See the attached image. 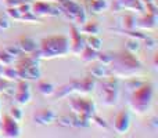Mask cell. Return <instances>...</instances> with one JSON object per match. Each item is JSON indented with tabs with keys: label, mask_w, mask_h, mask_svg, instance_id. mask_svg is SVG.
Returning <instances> with one entry per match:
<instances>
[{
	"label": "cell",
	"mask_w": 158,
	"mask_h": 138,
	"mask_svg": "<svg viewBox=\"0 0 158 138\" xmlns=\"http://www.w3.org/2000/svg\"><path fill=\"white\" fill-rule=\"evenodd\" d=\"M142 2H143V4H147V3H153L156 0H142Z\"/></svg>",
	"instance_id": "ab89813d"
},
{
	"label": "cell",
	"mask_w": 158,
	"mask_h": 138,
	"mask_svg": "<svg viewBox=\"0 0 158 138\" xmlns=\"http://www.w3.org/2000/svg\"><path fill=\"white\" fill-rule=\"evenodd\" d=\"M56 119H57V113L50 108L39 109V111L33 115V120H35V123H38V124H44V126L52 124V123L56 122Z\"/></svg>",
	"instance_id": "8fae6325"
},
{
	"label": "cell",
	"mask_w": 158,
	"mask_h": 138,
	"mask_svg": "<svg viewBox=\"0 0 158 138\" xmlns=\"http://www.w3.org/2000/svg\"><path fill=\"white\" fill-rule=\"evenodd\" d=\"M114 57H115V55L112 54V53H110V51L97 53V60H96V61H98L100 64L108 66V65H111V64H112V61H114Z\"/></svg>",
	"instance_id": "603a6c76"
},
{
	"label": "cell",
	"mask_w": 158,
	"mask_h": 138,
	"mask_svg": "<svg viewBox=\"0 0 158 138\" xmlns=\"http://www.w3.org/2000/svg\"><path fill=\"white\" fill-rule=\"evenodd\" d=\"M87 21V14H86V10L83 7H81L78 10V13L75 14V18H74V22L78 25H83L85 22Z\"/></svg>",
	"instance_id": "484cf974"
},
{
	"label": "cell",
	"mask_w": 158,
	"mask_h": 138,
	"mask_svg": "<svg viewBox=\"0 0 158 138\" xmlns=\"http://www.w3.org/2000/svg\"><path fill=\"white\" fill-rule=\"evenodd\" d=\"M56 122L63 127H72V115H64L56 119Z\"/></svg>",
	"instance_id": "4316f807"
},
{
	"label": "cell",
	"mask_w": 158,
	"mask_h": 138,
	"mask_svg": "<svg viewBox=\"0 0 158 138\" xmlns=\"http://www.w3.org/2000/svg\"><path fill=\"white\" fill-rule=\"evenodd\" d=\"M143 41H144L146 49H148V50H154L157 47V40L156 39H153L151 36H148V35L143 39Z\"/></svg>",
	"instance_id": "e575fe53"
},
{
	"label": "cell",
	"mask_w": 158,
	"mask_h": 138,
	"mask_svg": "<svg viewBox=\"0 0 158 138\" xmlns=\"http://www.w3.org/2000/svg\"><path fill=\"white\" fill-rule=\"evenodd\" d=\"M96 80H97V79H94L92 75H87L86 77H83L82 80H78L77 91L81 93V94H85V95L90 94V93L94 90L96 84H97V81H96Z\"/></svg>",
	"instance_id": "7c38bea8"
},
{
	"label": "cell",
	"mask_w": 158,
	"mask_h": 138,
	"mask_svg": "<svg viewBox=\"0 0 158 138\" xmlns=\"http://www.w3.org/2000/svg\"><path fill=\"white\" fill-rule=\"evenodd\" d=\"M33 14L36 17H58L63 14V10H61L60 6H53L50 3L44 2V0H39L31 8Z\"/></svg>",
	"instance_id": "8992f818"
},
{
	"label": "cell",
	"mask_w": 158,
	"mask_h": 138,
	"mask_svg": "<svg viewBox=\"0 0 158 138\" xmlns=\"http://www.w3.org/2000/svg\"><path fill=\"white\" fill-rule=\"evenodd\" d=\"M126 79H128V80L125 81V86H126V89L132 93H133L135 90H137L143 83H144V81H140V80H137L136 77H132V76L131 77H126Z\"/></svg>",
	"instance_id": "d4e9b609"
},
{
	"label": "cell",
	"mask_w": 158,
	"mask_h": 138,
	"mask_svg": "<svg viewBox=\"0 0 158 138\" xmlns=\"http://www.w3.org/2000/svg\"><path fill=\"white\" fill-rule=\"evenodd\" d=\"M139 47H140V43L137 39L131 37L126 41V51H129V53H136L139 50Z\"/></svg>",
	"instance_id": "83f0119b"
},
{
	"label": "cell",
	"mask_w": 158,
	"mask_h": 138,
	"mask_svg": "<svg viewBox=\"0 0 158 138\" xmlns=\"http://www.w3.org/2000/svg\"><path fill=\"white\" fill-rule=\"evenodd\" d=\"M90 120H92V122L94 123L96 126H98V127H100V128H104V130H107V128H108V123H107L106 120L103 119V117L97 116V115H96V113L93 115V116H92V119H90Z\"/></svg>",
	"instance_id": "f546056e"
},
{
	"label": "cell",
	"mask_w": 158,
	"mask_h": 138,
	"mask_svg": "<svg viewBox=\"0 0 158 138\" xmlns=\"http://www.w3.org/2000/svg\"><path fill=\"white\" fill-rule=\"evenodd\" d=\"M154 98V87L151 83H143L137 90H135L132 94L131 100V106L133 111H136L137 113H144L146 111H148L151 102Z\"/></svg>",
	"instance_id": "3957f363"
},
{
	"label": "cell",
	"mask_w": 158,
	"mask_h": 138,
	"mask_svg": "<svg viewBox=\"0 0 158 138\" xmlns=\"http://www.w3.org/2000/svg\"><path fill=\"white\" fill-rule=\"evenodd\" d=\"M18 2H19V3H21V4H22V3H27V2H28V0H18Z\"/></svg>",
	"instance_id": "60d3db41"
},
{
	"label": "cell",
	"mask_w": 158,
	"mask_h": 138,
	"mask_svg": "<svg viewBox=\"0 0 158 138\" xmlns=\"http://www.w3.org/2000/svg\"><path fill=\"white\" fill-rule=\"evenodd\" d=\"M100 30H101V28L97 22H87L86 21L83 24V26H82L81 32L86 33V35H98Z\"/></svg>",
	"instance_id": "ffe728a7"
},
{
	"label": "cell",
	"mask_w": 158,
	"mask_h": 138,
	"mask_svg": "<svg viewBox=\"0 0 158 138\" xmlns=\"http://www.w3.org/2000/svg\"><path fill=\"white\" fill-rule=\"evenodd\" d=\"M111 65L114 66L112 69H110L111 73L115 76H119V77H131V76L140 73L143 69L142 62L137 60L133 53L129 51H123L115 55Z\"/></svg>",
	"instance_id": "7a4b0ae2"
},
{
	"label": "cell",
	"mask_w": 158,
	"mask_h": 138,
	"mask_svg": "<svg viewBox=\"0 0 158 138\" xmlns=\"http://www.w3.org/2000/svg\"><path fill=\"white\" fill-rule=\"evenodd\" d=\"M77 89H78V80H71L69 83H65L63 86H60L57 89L56 87V91L53 95H56V98H65V97H69V94L72 93H77Z\"/></svg>",
	"instance_id": "4fadbf2b"
},
{
	"label": "cell",
	"mask_w": 158,
	"mask_h": 138,
	"mask_svg": "<svg viewBox=\"0 0 158 138\" xmlns=\"http://www.w3.org/2000/svg\"><path fill=\"white\" fill-rule=\"evenodd\" d=\"M2 77H4V79H7V80H10V81H13V80H19V77H18V72H17V68L15 66H10V65H6V66H3V70H2Z\"/></svg>",
	"instance_id": "d6986e66"
},
{
	"label": "cell",
	"mask_w": 158,
	"mask_h": 138,
	"mask_svg": "<svg viewBox=\"0 0 158 138\" xmlns=\"http://www.w3.org/2000/svg\"><path fill=\"white\" fill-rule=\"evenodd\" d=\"M101 44H103V41L97 35H89V37L86 39V46L96 50V51H100Z\"/></svg>",
	"instance_id": "7402d4cb"
},
{
	"label": "cell",
	"mask_w": 158,
	"mask_h": 138,
	"mask_svg": "<svg viewBox=\"0 0 158 138\" xmlns=\"http://www.w3.org/2000/svg\"><path fill=\"white\" fill-rule=\"evenodd\" d=\"M10 86H13V83H11L10 80H7V79H4V77L0 76V93H3L6 89H8Z\"/></svg>",
	"instance_id": "8d00e7d4"
},
{
	"label": "cell",
	"mask_w": 158,
	"mask_h": 138,
	"mask_svg": "<svg viewBox=\"0 0 158 138\" xmlns=\"http://www.w3.org/2000/svg\"><path fill=\"white\" fill-rule=\"evenodd\" d=\"M2 70H3V65L0 64V75H2Z\"/></svg>",
	"instance_id": "b9f144b4"
},
{
	"label": "cell",
	"mask_w": 158,
	"mask_h": 138,
	"mask_svg": "<svg viewBox=\"0 0 158 138\" xmlns=\"http://www.w3.org/2000/svg\"><path fill=\"white\" fill-rule=\"evenodd\" d=\"M101 98H103L104 105L111 106L115 105L119 98V86L118 80L114 76H106L101 80Z\"/></svg>",
	"instance_id": "277c9868"
},
{
	"label": "cell",
	"mask_w": 158,
	"mask_h": 138,
	"mask_svg": "<svg viewBox=\"0 0 158 138\" xmlns=\"http://www.w3.org/2000/svg\"><path fill=\"white\" fill-rule=\"evenodd\" d=\"M13 62H14L13 55H10L6 50L0 51V64H2V65H11Z\"/></svg>",
	"instance_id": "f1b7e54d"
},
{
	"label": "cell",
	"mask_w": 158,
	"mask_h": 138,
	"mask_svg": "<svg viewBox=\"0 0 158 138\" xmlns=\"http://www.w3.org/2000/svg\"><path fill=\"white\" fill-rule=\"evenodd\" d=\"M97 53L98 51H96V50H93V49H90V47L86 46L83 49V51L81 53V58L83 62H93V61L97 60Z\"/></svg>",
	"instance_id": "44dd1931"
},
{
	"label": "cell",
	"mask_w": 158,
	"mask_h": 138,
	"mask_svg": "<svg viewBox=\"0 0 158 138\" xmlns=\"http://www.w3.org/2000/svg\"><path fill=\"white\" fill-rule=\"evenodd\" d=\"M4 50H6V51H7L10 55H13L14 58H15V57H19V55L22 54L21 50H19V47H18V44H11V46H7Z\"/></svg>",
	"instance_id": "d6a6232c"
},
{
	"label": "cell",
	"mask_w": 158,
	"mask_h": 138,
	"mask_svg": "<svg viewBox=\"0 0 158 138\" xmlns=\"http://www.w3.org/2000/svg\"><path fill=\"white\" fill-rule=\"evenodd\" d=\"M110 7L107 0H86V10L92 14H98L106 11Z\"/></svg>",
	"instance_id": "9a60e30c"
},
{
	"label": "cell",
	"mask_w": 158,
	"mask_h": 138,
	"mask_svg": "<svg viewBox=\"0 0 158 138\" xmlns=\"http://www.w3.org/2000/svg\"><path fill=\"white\" fill-rule=\"evenodd\" d=\"M0 130H2L3 136L8 138H17L21 136V128L17 120H14L10 115H4L2 117V124H0Z\"/></svg>",
	"instance_id": "52a82bcc"
},
{
	"label": "cell",
	"mask_w": 158,
	"mask_h": 138,
	"mask_svg": "<svg viewBox=\"0 0 158 138\" xmlns=\"http://www.w3.org/2000/svg\"><path fill=\"white\" fill-rule=\"evenodd\" d=\"M69 108H71L72 113L75 115H83V116L92 119V116L96 113V104L92 100H87V98H69L68 101Z\"/></svg>",
	"instance_id": "5b68a950"
},
{
	"label": "cell",
	"mask_w": 158,
	"mask_h": 138,
	"mask_svg": "<svg viewBox=\"0 0 158 138\" xmlns=\"http://www.w3.org/2000/svg\"><path fill=\"white\" fill-rule=\"evenodd\" d=\"M112 10L114 11L123 10V2L122 0H114V3H112Z\"/></svg>",
	"instance_id": "74e56055"
},
{
	"label": "cell",
	"mask_w": 158,
	"mask_h": 138,
	"mask_svg": "<svg viewBox=\"0 0 158 138\" xmlns=\"http://www.w3.org/2000/svg\"><path fill=\"white\" fill-rule=\"evenodd\" d=\"M7 15L10 18L15 19V21H19L21 19V11L18 10V7H7Z\"/></svg>",
	"instance_id": "4dcf8cb0"
},
{
	"label": "cell",
	"mask_w": 158,
	"mask_h": 138,
	"mask_svg": "<svg viewBox=\"0 0 158 138\" xmlns=\"http://www.w3.org/2000/svg\"><path fill=\"white\" fill-rule=\"evenodd\" d=\"M31 8H32V6L29 4V3H22V4H19L18 6V10L21 11V14H24V13H28V11H31Z\"/></svg>",
	"instance_id": "f35d334b"
},
{
	"label": "cell",
	"mask_w": 158,
	"mask_h": 138,
	"mask_svg": "<svg viewBox=\"0 0 158 138\" xmlns=\"http://www.w3.org/2000/svg\"><path fill=\"white\" fill-rule=\"evenodd\" d=\"M10 25H11V22L7 17L0 15V30H7L10 28Z\"/></svg>",
	"instance_id": "d590c367"
},
{
	"label": "cell",
	"mask_w": 158,
	"mask_h": 138,
	"mask_svg": "<svg viewBox=\"0 0 158 138\" xmlns=\"http://www.w3.org/2000/svg\"><path fill=\"white\" fill-rule=\"evenodd\" d=\"M0 109H2V100H0ZM0 115H2V113H0Z\"/></svg>",
	"instance_id": "ee69618b"
},
{
	"label": "cell",
	"mask_w": 158,
	"mask_h": 138,
	"mask_svg": "<svg viewBox=\"0 0 158 138\" xmlns=\"http://www.w3.org/2000/svg\"><path fill=\"white\" fill-rule=\"evenodd\" d=\"M31 98H32V93H31L29 84L25 80L19 79L18 84H17V87H15V91H14L13 100L15 101L18 105H27V104H29Z\"/></svg>",
	"instance_id": "ba28073f"
},
{
	"label": "cell",
	"mask_w": 158,
	"mask_h": 138,
	"mask_svg": "<svg viewBox=\"0 0 158 138\" xmlns=\"http://www.w3.org/2000/svg\"><path fill=\"white\" fill-rule=\"evenodd\" d=\"M8 115H10L14 120H17V122H21V119H22V111L19 106H11L10 113Z\"/></svg>",
	"instance_id": "1f68e13d"
},
{
	"label": "cell",
	"mask_w": 158,
	"mask_h": 138,
	"mask_svg": "<svg viewBox=\"0 0 158 138\" xmlns=\"http://www.w3.org/2000/svg\"><path fill=\"white\" fill-rule=\"evenodd\" d=\"M123 2V4H125V3H128V2H131V0H122Z\"/></svg>",
	"instance_id": "7bdbcfd3"
},
{
	"label": "cell",
	"mask_w": 158,
	"mask_h": 138,
	"mask_svg": "<svg viewBox=\"0 0 158 138\" xmlns=\"http://www.w3.org/2000/svg\"><path fill=\"white\" fill-rule=\"evenodd\" d=\"M136 26L142 28V29L154 30L157 28V14L147 13V15L143 17L142 19H139V22H136Z\"/></svg>",
	"instance_id": "2e32d148"
},
{
	"label": "cell",
	"mask_w": 158,
	"mask_h": 138,
	"mask_svg": "<svg viewBox=\"0 0 158 138\" xmlns=\"http://www.w3.org/2000/svg\"><path fill=\"white\" fill-rule=\"evenodd\" d=\"M89 75H92L94 79H103L106 76L111 75V70L107 65H103V64H96V65H92L89 68Z\"/></svg>",
	"instance_id": "e0dca14e"
},
{
	"label": "cell",
	"mask_w": 158,
	"mask_h": 138,
	"mask_svg": "<svg viewBox=\"0 0 158 138\" xmlns=\"http://www.w3.org/2000/svg\"><path fill=\"white\" fill-rule=\"evenodd\" d=\"M19 21H25V22H39V18L32 13V11H28V13H24L21 15V19Z\"/></svg>",
	"instance_id": "836d02e7"
},
{
	"label": "cell",
	"mask_w": 158,
	"mask_h": 138,
	"mask_svg": "<svg viewBox=\"0 0 158 138\" xmlns=\"http://www.w3.org/2000/svg\"><path fill=\"white\" fill-rule=\"evenodd\" d=\"M122 26L125 28V30H132L136 28V17L133 15V14H126L125 17H123L122 19Z\"/></svg>",
	"instance_id": "cb8c5ba5"
},
{
	"label": "cell",
	"mask_w": 158,
	"mask_h": 138,
	"mask_svg": "<svg viewBox=\"0 0 158 138\" xmlns=\"http://www.w3.org/2000/svg\"><path fill=\"white\" fill-rule=\"evenodd\" d=\"M38 90L40 94L43 95H53L56 91V86L52 83V81H47V80H40L38 83Z\"/></svg>",
	"instance_id": "ac0fdd59"
},
{
	"label": "cell",
	"mask_w": 158,
	"mask_h": 138,
	"mask_svg": "<svg viewBox=\"0 0 158 138\" xmlns=\"http://www.w3.org/2000/svg\"><path fill=\"white\" fill-rule=\"evenodd\" d=\"M17 44H18L21 53H25V54H32V53H35L39 47V44L36 43L32 37H29V36H22Z\"/></svg>",
	"instance_id": "5bb4252c"
},
{
	"label": "cell",
	"mask_w": 158,
	"mask_h": 138,
	"mask_svg": "<svg viewBox=\"0 0 158 138\" xmlns=\"http://www.w3.org/2000/svg\"><path fill=\"white\" fill-rule=\"evenodd\" d=\"M71 43L67 36H50L40 41L38 50L32 53L36 58H56V57H64L69 53Z\"/></svg>",
	"instance_id": "6da1fadb"
},
{
	"label": "cell",
	"mask_w": 158,
	"mask_h": 138,
	"mask_svg": "<svg viewBox=\"0 0 158 138\" xmlns=\"http://www.w3.org/2000/svg\"><path fill=\"white\" fill-rule=\"evenodd\" d=\"M112 127L118 134H125L129 130V127H131V115L126 109H122L121 112L117 113V116L114 117Z\"/></svg>",
	"instance_id": "30bf717a"
},
{
	"label": "cell",
	"mask_w": 158,
	"mask_h": 138,
	"mask_svg": "<svg viewBox=\"0 0 158 138\" xmlns=\"http://www.w3.org/2000/svg\"><path fill=\"white\" fill-rule=\"evenodd\" d=\"M69 43H71L69 51L75 55H81V53L83 51V49L86 47V39L82 36L81 30H79L75 25L71 26V40H69Z\"/></svg>",
	"instance_id": "9c48e42d"
}]
</instances>
